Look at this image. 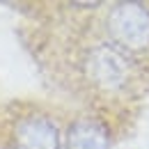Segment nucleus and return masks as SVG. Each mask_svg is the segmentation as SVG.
<instances>
[{
	"label": "nucleus",
	"mask_w": 149,
	"mask_h": 149,
	"mask_svg": "<svg viewBox=\"0 0 149 149\" xmlns=\"http://www.w3.org/2000/svg\"><path fill=\"white\" fill-rule=\"evenodd\" d=\"M112 39L124 48H145L149 44V12L138 2H122L108 16Z\"/></svg>",
	"instance_id": "obj_1"
},
{
	"label": "nucleus",
	"mask_w": 149,
	"mask_h": 149,
	"mask_svg": "<svg viewBox=\"0 0 149 149\" xmlns=\"http://www.w3.org/2000/svg\"><path fill=\"white\" fill-rule=\"evenodd\" d=\"M129 71V64L119 51L110 46H99L87 57V74L92 76L94 83L103 87H117L124 83Z\"/></svg>",
	"instance_id": "obj_2"
},
{
	"label": "nucleus",
	"mask_w": 149,
	"mask_h": 149,
	"mask_svg": "<svg viewBox=\"0 0 149 149\" xmlns=\"http://www.w3.org/2000/svg\"><path fill=\"white\" fill-rule=\"evenodd\" d=\"M16 149H60L57 129L44 117H30L19 122L14 131Z\"/></svg>",
	"instance_id": "obj_3"
},
{
	"label": "nucleus",
	"mask_w": 149,
	"mask_h": 149,
	"mask_svg": "<svg viewBox=\"0 0 149 149\" xmlns=\"http://www.w3.org/2000/svg\"><path fill=\"white\" fill-rule=\"evenodd\" d=\"M108 135L101 124L92 119H80L71 124L67 133V149H106Z\"/></svg>",
	"instance_id": "obj_4"
}]
</instances>
